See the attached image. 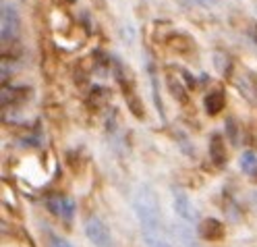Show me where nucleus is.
Wrapping results in <instances>:
<instances>
[{
	"instance_id": "obj_7",
	"label": "nucleus",
	"mask_w": 257,
	"mask_h": 247,
	"mask_svg": "<svg viewBox=\"0 0 257 247\" xmlns=\"http://www.w3.org/2000/svg\"><path fill=\"white\" fill-rule=\"evenodd\" d=\"M210 158L216 167H224L226 164V145L222 141V135L220 133H214L212 139H210Z\"/></svg>"
},
{
	"instance_id": "obj_16",
	"label": "nucleus",
	"mask_w": 257,
	"mask_h": 247,
	"mask_svg": "<svg viewBox=\"0 0 257 247\" xmlns=\"http://www.w3.org/2000/svg\"><path fill=\"white\" fill-rule=\"evenodd\" d=\"M67 3H75V0H67Z\"/></svg>"
},
{
	"instance_id": "obj_4",
	"label": "nucleus",
	"mask_w": 257,
	"mask_h": 247,
	"mask_svg": "<svg viewBox=\"0 0 257 247\" xmlns=\"http://www.w3.org/2000/svg\"><path fill=\"white\" fill-rule=\"evenodd\" d=\"M172 208L174 214L185 222H195L197 220V212L193 208L191 200L181 191V189H172Z\"/></svg>"
},
{
	"instance_id": "obj_9",
	"label": "nucleus",
	"mask_w": 257,
	"mask_h": 247,
	"mask_svg": "<svg viewBox=\"0 0 257 247\" xmlns=\"http://www.w3.org/2000/svg\"><path fill=\"white\" fill-rule=\"evenodd\" d=\"M166 81H168V88H170V94L176 98L179 102H183V104H187V100H189V94L185 92V88H183V84L179 79H174V75H168L166 77Z\"/></svg>"
},
{
	"instance_id": "obj_10",
	"label": "nucleus",
	"mask_w": 257,
	"mask_h": 247,
	"mask_svg": "<svg viewBox=\"0 0 257 247\" xmlns=\"http://www.w3.org/2000/svg\"><path fill=\"white\" fill-rule=\"evenodd\" d=\"M238 164H240V169H243V173L253 175V177L257 175V156H255L253 152H243V156H240Z\"/></svg>"
},
{
	"instance_id": "obj_1",
	"label": "nucleus",
	"mask_w": 257,
	"mask_h": 247,
	"mask_svg": "<svg viewBox=\"0 0 257 247\" xmlns=\"http://www.w3.org/2000/svg\"><path fill=\"white\" fill-rule=\"evenodd\" d=\"M133 208H135V214L141 222V228L150 230V233H158L160 224H162V214H160L158 195L150 185H141L137 189Z\"/></svg>"
},
{
	"instance_id": "obj_3",
	"label": "nucleus",
	"mask_w": 257,
	"mask_h": 247,
	"mask_svg": "<svg viewBox=\"0 0 257 247\" xmlns=\"http://www.w3.org/2000/svg\"><path fill=\"white\" fill-rule=\"evenodd\" d=\"M21 29V19L19 13L13 5H3V44H11L15 38L19 36Z\"/></svg>"
},
{
	"instance_id": "obj_11",
	"label": "nucleus",
	"mask_w": 257,
	"mask_h": 247,
	"mask_svg": "<svg viewBox=\"0 0 257 247\" xmlns=\"http://www.w3.org/2000/svg\"><path fill=\"white\" fill-rule=\"evenodd\" d=\"M174 233H176V237L181 239V245H183V247H201L195 239H193V233H191L187 226L176 224V226H174Z\"/></svg>"
},
{
	"instance_id": "obj_14",
	"label": "nucleus",
	"mask_w": 257,
	"mask_h": 247,
	"mask_svg": "<svg viewBox=\"0 0 257 247\" xmlns=\"http://www.w3.org/2000/svg\"><path fill=\"white\" fill-rule=\"evenodd\" d=\"M228 133H230L232 143H238V141H236V129H234V121H232V119L228 121Z\"/></svg>"
},
{
	"instance_id": "obj_15",
	"label": "nucleus",
	"mask_w": 257,
	"mask_h": 247,
	"mask_svg": "<svg viewBox=\"0 0 257 247\" xmlns=\"http://www.w3.org/2000/svg\"><path fill=\"white\" fill-rule=\"evenodd\" d=\"M203 5H214V3H218V0H201Z\"/></svg>"
},
{
	"instance_id": "obj_5",
	"label": "nucleus",
	"mask_w": 257,
	"mask_h": 247,
	"mask_svg": "<svg viewBox=\"0 0 257 247\" xmlns=\"http://www.w3.org/2000/svg\"><path fill=\"white\" fill-rule=\"evenodd\" d=\"M46 206L54 216L67 220V222L73 218V214H75V202L67 195H50L46 200Z\"/></svg>"
},
{
	"instance_id": "obj_2",
	"label": "nucleus",
	"mask_w": 257,
	"mask_h": 247,
	"mask_svg": "<svg viewBox=\"0 0 257 247\" xmlns=\"http://www.w3.org/2000/svg\"><path fill=\"white\" fill-rule=\"evenodd\" d=\"M85 235L95 247H114V241H112L108 226L95 216L85 220Z\"/></svg>"
},
{
	"instance_id": "obj_12",
	"label": "nucleus",
	"mask_w": 257,
	"mask_h": 247,
	"mask_svg": "<svg viewBox=\"0 0 257 247\" xmlns=\"http://www.w3.org/2000/svg\"><path fill=\"white\" fill-rule=\"evenodd\" d=\"M143 241H146L148 247H172L168 241L160 239L156 233H150V230H143Z\"/></svg>"
},
{
	"instance_id": "obj_6",
	"label": "nucleus",
	"mask_w": 257,
	"mask_h": 247,
	"mask_svg": "<svg viewBox=\"0 0 257 247\" xmlns=\"http://www.w3.org/2000/svg\"><path fill=\"white\" fill-rule=\"evenodd\" d=\"M197 233L205 241H220L224 237V233H226V228H224V224L216 218H205L197 224Z\"/></svg>"
},
{
	"instance_id": "obj_13",
	"label": "nucleus",
	"mask_w": 257,
	"mask_h": 247,
	"mask_svg": "<svg viewBox=\"0 0 257 247\" xmlns=\"http://www.w3.org/2000/svg\"><path fill=\"white\" fill-rule=\"evenodd\" d=\"M50 247H73L69 241H64V239H60V237H52V241H50Z\"/></svg>"
},
{
	"instance_id": "obj_8",
	"label": "nucleus",
	"mask_w": 257,
	"mask_h": 247,
	"mask_svg": "<svg viewBox=\"0 0 257 247\" xmlns=\"http://www.w3.org/2000/svg\"><path fill=\"white\" fill-rule=\"evenodd\" d=\"M224 104H226V98H224V92L222 90H214V92H210L205 96V100H203V106H205V112L207 114H218L222 108H224Z\"/></svg>"
}]
</instances>
